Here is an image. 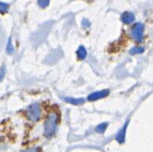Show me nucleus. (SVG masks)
I'll return each mask as SVG.
<instances>
[{
  "instance_id": "1",
  "label": "nucleus",
  "mask_w": 153,
  "mask_h": 152,
  "mask_svg": "<svg viewBox=\"0 0 153 152\" xmlns=\"http://www.w3.org/2000/svg\"><path fill=\"white\" fill-rule=\"evenodd\" d=\"M57 119L58 117L55 114H51L48 117L44 127V134L46 137H51L55 133L57 126Z\"/></svg>"
},
{
  "instance_id": "9",
  "label": "nucleus",
  "mask_w": 153,
  "mask_h": 152,
  "mask_svg": "<svg viewBox=\"0 0 153 152\" xmlns=\"http://www.w3.org/2000/svg\"><path fill=\"white\" fill-rule=\"evenodd\" d=\"M107 127H108V123H106V122L105 123H101V124H100L98 127H96L95 130L98 132V133H100V134H102V133L105 131Z\"/></svg>"
},
{
  "instance_id": "6",
  "label": "nucleus",
  "mask_w": 153,
  "mask_h": 152,
  "mask_svg": "<svg viewBox=\"0 0 153 152\" xmlns=\"http://www.w3.org/2000/svg\"><path fill=\"white\" fill-rule=\"evenodd\" d=\"M128 122H126L125 125L123 126L122 129L119 131V133L116 135V140L120 142V143L124 142V139H125V134H126V130H127V127H128Z\"/></svg>"
},
{
  "instance_id": "3",
  "label": "nucleus",
  "mask_w": 153,
  "mask_h": 152,
  "mask_svg": "<svg viewBox=\"0 0 153 152\" xmlns=\"http://www.w3.org/2000/svg\"><path fill=\"white\" fill-rule=\"evenodd\" d=\"M143 25L141 23H136L133 27L132 30H131V36L133 39L136 40V41L142 40V37H143Z\"/></svg>"
},
{
  "instance_id": "11",
  "label": "nucleus",
  "mask_w": 153,
  "mask_h": 152,
  "mask_svg": "<svg viewBox=\"0 0 153 152\" xmlns=\"http://www.w3.org/2000/svg\"><path fill=\"white\" fill-rule=\"evenodd\" d=\"M49 2H50V0H38V3H39V5L41 7H47L48 5H49Z\"/></svg>"
},
{
  "instance_id": "8",
  "label": "nucleus",
  "mask_w": 153,
  "mask_h": 152,
  "mask_svg": "<svg viewBox=\"0 0 153 152\" xmlns=\"http://www.w3.org/2000/svg\"><path fill=\"white\" fill-rule=\"evenodd\" d=\"M77 56L80 60L85 59V57L87 56V51H86L85 48L83 46H80L79 48L78 51H77Z\"/></svg>"
},
{
  "instance_id": "12",
  "label": "nucleus",
  "mask_w": 153,
  "mask_h": 152,
  "mask_svg": "<svg viewBox=\"0 0 153 152\" xmlns=\"http://www.w3.org/2000/svg\"><path fill=\"white\" fill-rule=\"evenodd\" d=\"M8 10V5L7 3L0 2V13H4Z\"/></svg>"
},
{
  "instance_id": "2",
  "label": "nucleus",
  "mask_w": 153,
  "mask_h": 152,
  "mask_svg": "<svg viewBox=\"0 0 153 152\" xmlns=\"http://www.w3.org/2000/svg\"><path fill=\"white\" fill-rule=\"evenodd\" d=\"M27 114L28 118L30 121H32V122L37 121L40 117V109H39V105L36 103L30 105V106L28 107Z\"/></svg>"
},
{
  "instance_id": "4",
  "label": "nucleus",
  "mask_w": 153,
  "mask_h": 152,
  "mask_svg": "<svg viewBox=\"0 0 153 152\" xmlns=\"http://www.w3.org/2000/svg\"><path fill=\"white\" fill-rule=\"evenodd\" d=\"M109 90L108 89H104V90H101V91L99 92H95L93 94H90L88 96V100L91 101H96V100H99V99L103 98V97H105L108 95H109Z\"/></svg>"
},
{
  "instance_id": "10",
  "label": "nucleus",
  "mask_w": 153,
  "mask_h": 152,
  "mask_svg": "<svg viewBox=\"0 0 153 152\" xmlns=\"http://www.w3.org/2000/svg\"><path fill=\"white\" fill-rule=\"evenodd\" d=\"M144 49L141 47H135L131 49L130 51V54L131 55H135V54H139V53H142Z\"/></svg>"
},
{
  "instance_id": "5",
  "label": "nucleus",
  "mask_w": 153,
  "mask_h": 152,
  "mask_svg": "<svg viewBox=\"0 0 153 152\" xmlns=\"http://www.w3.org/2000/svg\"><path fill=\"white\" fill-rule=\"evenodd\" d=\"M135 20V15L131 12L126 11L122 15V21L126 24H130Z\"/></svg>"
},
{
  "instance_id": "7",
  "label": "nucleus",
  "mask_w": 153,
  "mask_h": 152,
  "mask_svg": "<svg viewBox=\"0 0 153 152\" xmlns=\"http://www.w3.org/2000/svg\"><path fill=\"white\" fill-rule=\"evenodd\" d=\"M64 101L70 103V104L74 105H81L85 102V100L83 98H72V97H66L64 98Z\"/></svg>"
},
{
  "instance_id": "13",
  "label": "nucleus",
  "mask_w": 153,
  "mask_h": 152,
  "mask_svg": "<svg viewBox=\"0 0 153 152\" xmlns=\"http://www.w3.org/2000/svg\"><path fill=\"white\" fill-rule=\"evenodd\" d=\"M7 50L8 53H12L13 51H14V48H13V46L11 44V40H9L8 41V44H7Z\"/></svg>"
},
{
  "instance_id": "14",
  "label": "nucleus",
  "mask_w": 153,
  "mask_h": 152,
  "mask_svg": "<svg viewBox=\"0 0 153 152\" xmlns=\"http://www.w3.org/2000/svg\"><path fill=\"white\" fill-rule=\"evenodd\" d=\"M38 151H39L38 148H31V149L26 151L25 152H38Z\"/></svg>"
},
{
  "instance_id": "15",
  "label": "nucleus",
  "mask_w": 153,
  "mask_h": 152,
  "mask_svg": "<svg viewBox=\"0 0 153 152\" xmlns=\"http://www.w3.org/2000/svg\"><path fill=\"white\" fill-rule=\"evenodd\" d=\"M3 74H2L0 73V81H2V79H3Z\"/></svg>"
}]
</instances>
